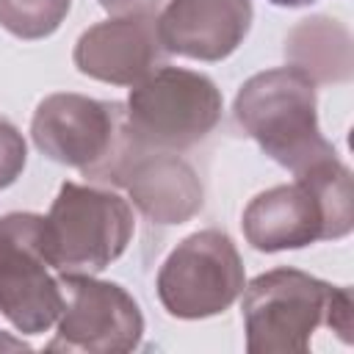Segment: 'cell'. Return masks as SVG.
I'll return each instance as SVG.
<instances>
[{
  "mask_svg": "<svg viewBox=\"0 0 354 354\" xmlns=\"http://www.w3.org/2000/svg\"><path fill=\"white\" fill-rule=\"evenodd\" d=\"M249 354H304L318 326L351 343V290L299 268H271L243 285Z\"/></svg>",
  "mask_w": 354,
  "mask_h": 354,
  "instance_id": "1",
  "label": "cell"
},
{
  "mask_svg": "<svg viewBox=\"0 0 354 354\" xmlns=\"http://www.w3.org/2000/svg\"><path fill=\"white\" fill-rule=\"evenodd\" d=\"M351 169L340 158L296 174L288 185H274L257 194L241 218L246 243L266 254L343 238L351 232Z\"/></svg>",
  "mask_w": 354,
  "mask_h": 354,
  "instance_id": "2",
  "label": "cell"
},
{
  "mask_svg": "<svg viewBox=\"0 0 354 354\" xmlns=\"http://www.w3.org/2000/svg\"><path fill=\"white\" fill-rule=\"evenodd\" d=\"M232 111L243 133L293 177L337 158L318 127L315 80L293 64L252 75L238 88Z\"/></svg>",
  "mask_w": 354,
  "mask_h": 354,
  "instance_id": "3",
  "label": "cell"
},
{
  "mask_svg": "<svg viewBox=\"0 0 354 354\" xmlns=\"http://www.w3.org/2000/svg\"><path fill=\"white\" fill-rule=\"evenodd\" d=\"M136 216L113 191L64 183L41 216V252L61 274H97L119 260L133 241Z\"/></svg>",
  "mask_w": 354,
  "mask_h": 354,
  "instance_id": "4",
  "label": "cell"
},
{
  "mask_svg": "<svg viewBox=\"0 0 354 354\" xmlns=\"http://www.w3.org/2000/svg\"><path fill=\"white\" fill-rule=\"evenodd\" d=\"M30 138L50 160L102 183H108L133 144L122 102H105L75 91L50 94L36 105Z\"/></svg>",
  "mask_w": 354,
  "mask_h": 354,
  "instance_id": "5",
  "label": "cell"
},
{
  "mask_svg": "<svg viewBox=\"0 0 354 354\" xmlns=\"http://www.w3.org/2000/svg\"><path fill=\"white\" fill-rule=\"evenodd\" d=\"M224 100L216 83L194 69L158 66L130 88L124 113L136 144L183 152L199 144L221 119Z\"/></svg>",
  "mask_w": 354,
  "mask_h": 354,
  "instance_id": "6",
  "label": "cell"
},
{
  "mask_svg": "<svg viewBox=\"0 0 354 354\" xmlns=\"http://www.w3.org/2000/svg\"><path fill=\"white\" fill-rule=\"evenodd\" d=\"M243 260L221 230H199L183 238L158 271V299L171 318L199 321L218 315L243 293Z\"/></svg>",
  "mask_w": 354,
  "mask_h": 354,
  "instance_id": "7",
  "label": "cell"
},
{
  "mask_svg": "<svg viewBox=\"0 0 354 354\" xmlns=\"http://www.w3.org/2000/svg\"><path fill=\"white\" fill-rule=\"evenodd\" d=\"M58 285L64 307L55 321L58 332L47 343L50 351L124 354L141 346L144 315L122 285L91 274H61Z\"/></svg>",
  "mask_w": 354,
  "mask_h": 354,
  "instance_id": "8",
  "label": "cell"
},
{
  "mask_svg": "<svg viewBox=\"0 0 354 354\" xmlns=\"http://www.w3.org/2000/svg\"><path fill=\"white\" fill-rule=\"evenodd\" d=\"M61 307V285L41 252V216H0V315L22 335H41L58 321Z\"/></svg>",
  "mask_w": 354,
  "mask_h": 354,
  "instance_id": "9",
  "label": "cell"
},
{
  "mask_svg": "<svg viewBox=\"0 0 354 354\" xmlns=\"http://www.w3.org/2000/svg\"><path fill=\"white\" fill-rule=\"evenodd\" d=\"M163 55L166 50L158 39L155 11L97 22L80 33L72 50V61L80 75L130 88L149 77L160 66Z\"/></svg>",
  "mask_w": 354,
  "mask_h": 354,
  "instance_id": "10",
  "label": "cell"
},
{
  "mask_svg": "<svg viewBox=\"0 0 354 354\" xmlns=\"http://www.w3.org/2000/svg\"><path fill=\"white\" fill-rule=\"evenodd\" d=\"M108 183L122 185L155 224H183L202 210V183L174 152L147 149L133 141Z\"/></svg>",
  "mask_w": 354,
  "mask_h": 354,
  "instance_id": "11",
  "label": "cell"
},
{
  "mask_svg": "<svg viewBox=\"0 0 354 354\" xmlns=\"http://www.w3.org/2000/svg\"><path fill=\"white\" fill-rule=\"evenodd\" d=\"M252 0H169L158 14V39L169 55L224 61L252 28Z\"/></svg>",
  "mask_w": 354,
  "mask_h": 354,
  "instance_id": "12",
  "label": "cell"
},
{
  "mask_svg": "<svg viewBox=\"0 0 354 354\" xmlns=\"http://www.w3.org/2000/svg\"><path fill=\"white\" fill-rule=\"evenodd\" d=\"M285 53L293 66L307 72L315 83L348 80L351 75V39L337 19H301L290 30Z\"/></svg>",
  "mask_w": 354,
  "mask_h": 354,
  "instance_id": "13",
  "label": "cell"
},
{
  "mask_svg": "<svg viewBox=\"0 0 354 354\" xmlns=\"http://www.w3.org/2000/svg\"><path fill=\"white\" fill-rule=\"evenodd\" d=\"M69 8L72 0H0V28L25 41L47 39L61 28Z\"/></svg>",
  "mask_w": 354,
  "mask_h": 354,
  "instance_id": "14",
  "label": "cell"
},
{
  "mask_svg": "<svg viewBox=\"0 0 354 354\" xmlns=\"http://www.w3.org/2000/svg\"><path fill=\"white\" fill-rule=\"evenodd\" d=\"M25 163H28V147L22 133L11 122L0 119V191L17 183V177L25 171Z\"/></svg>",
  "mask_w": 354,
  "mask_h": 354,
  "instance_id": "15",
  "label": "cell"
},
{
  "mask_svg": "<svg viewBox=\"0 0 354 354\" xmlns=\"http://www.w3.org/2000/svg\"><path fill=\"white\" fill-rule=\"evenodd\" d=\"M160 0H100V6L113 14V17H124V14H147L155 11Z\"/></svg>",
  "mask_w": 354,
  "mask_h": 354,
  "instance_id": "16",
  "label": "cell"
},
{
  "mask_svg": "<svg viewBox=\"0 0 354 354\" xmlns=\"http://www.w3.org/2000/svg\"><path fill=\"white\" fill-rule=\"evenodd\" d=\"M268 3L282 6V8H299V6H310V3H315V0H268Z\"/></svg>",
  "mask_w": 354,
  "mask_h": 354,
  "instance_id": "17",
  "label": "cell"
}]
</instances>
